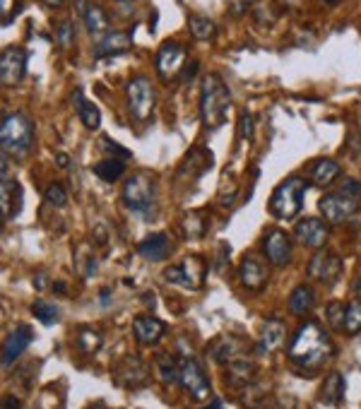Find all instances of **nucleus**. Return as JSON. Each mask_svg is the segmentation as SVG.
Listing matches in <instances>:
<instances>
[{
	"instance_id": "8",
	"label": "nucleus",
	"mask_w": 361,
	"mask_h": 409,
	"mask_svg": "<svg viewBox=\"0 0 361 409\" xmlns=\"http://www.w3.org/2000/svg\"><path fill=\"white\" fill-rule=\"evenodd\" d=\"M180 388H183L185 392H188L193 400H207V397L212 395V388H210V380H207V373L205 368H202V364L198 361V359H193L190 354H185L183 359H180Z\"/></svg>"
},
{
	"instance_id": "52",
	"label": "nucleus",
	"mask_w": 361,
	"mask_h": 409,
	"mask_svg": "<svg viewBox=\"0 0 361 409\" xmlns=\"http://www.w3.org/2000/svg\"><path fill=\"white\" fill-rule=\"evenodd\" d=\"M43 3H46L48 8H60V5H63L65 0H43Z\"/></svg>"
},
{
	"instance_id": "29",
	"label": "nucleus",
	"mask_w": 361,
	"mask_h": 409,
	"mask_svg": "<svg viewBox=\"0 0 361 409\" xmlns=\"http://www.w3.org/2000/svg\"><path fill=\"white\" fill-rule=\"evenodd\" d=\"M82 20H85V27L92 36H104L108 31V17L99 5H87Z\"/></svg>"
},
{
	"instance_id": "23",
	"label": "nucleus",
	"mask_w": 361,
	"mask_h": 409,
	"mask_svg": "<svg viewBox=\"0 0 361 409\" xmlns=\"http://www.w3.org/2000/svg\"><path fill=\"white\" fill-rule=\"evenodd\" d=\"M243 354H248V345H243L236 337H220V340H215V345L210 347V357L215 359L217 364H229L232 359L236 357H243Z\"/></svg>"
},
{
	"instance_id": "19",
	"label": "nucleus",
	"mask_w": 361,
	"mask_h": 409,
	"mask_svg": "<svg viewBox=\"0 0 361 409\" xmlns=\"http://www.w3.org/2000/svg\"><path fill=\"white\" fill-rule=\"evenodd\" d=\"M22 210V185L0 178V220H15Z\"/></svg>"
},
{
	"instance_id": "30",
	"label": "nucleus",
	"mask_w": 361,
	"mask_h": 409,
	"mask_svg": "<svg viewBox=\"0 0 361 409\" xmlns=\"http://www.w3.org/2000/svg\"><path fill=\"white\" fill-rule=\"evenodd\" d=\"M207 215L202 210H193L180 220V229H183L185 238H202L207 234Z\"/></svg>"
},
{
	"instance_id": "16",
	"label": "nucleus",
	"mask_w": 361,
	"mask_h": 409,
	"mask_svg": "<svg viewBox=\"0 0 361 409\" xmlns=\"http://www.w3.org/2000/svg\"><path fill=\"white\" fill-rule=\"evenodd\" d=\"M239 280L241 285L250 292H260L267 285V267L258 255H246L239 265Z\"/></svg>"
},
{
	"instance_id": "25",
	"label": "nucleus",
	"mask_w": 361,
	"mask_h": 409,
	"mask_svg": "<svg viewBox=\"0 0 361 409\" xmlns=\"http://www.w3.org/2000/svg\"><path fill=\"white\" fill-rule=\"evenodd\" d=\"M342 397H344V375L332 371V373L323 380L318 400H320V405H325V407H335L342 402Z\"/></svg>"
},
{
	"instance_id": "50",
	"label": "nucleus",
	"mask_w": 361,
	"mask_h": 409,
	"mask_svg": "<svg viewBox=\"0 0 361 409\" xmlns=\"http://www.w3.org/2000/svg\"><path fill=\"white\" fill-rule=\"evenodd\" d=\"M34 287L39 289V292H43V289H46V277H43V275H36V277H34Z\"/></svg>"
},
{
	"instance_id": "4",
	"label": "nucleus",
	"mask_w": 361,
	"mask_h": 409,
	"mask_svg": "<svg viewBox=\"0 0 361 409\" xmlns=\"http://www.w3.org/2000/svg\"><path fill=\"white\" fill-rule=\"evenodd\" d=\"M359 200H361V183L357 178H344L340 190L327 193L320 198L318 203L320 217L327 224H342V222H347L357 212Z\"/></svg>"
},
{
	"instance_id": "13",
	"label": "nucleus",
	"mask_w": 361,
	"mask_h": 409,
	"mask_svg": "<svg viewBox=\"0 0 361 409\" xmlns=\"http://www.w3.org/2000/svg\"><path fill=\"white\" fill-rule=\"evenodd\" d=\"M185 63V48L176 41H164L157 51V73L164 82L176 80Z\"/></svg>"
},
{
	"instance_id": "15",
	"label": "nucleus",
	"mask_w": 361,
	"mask_h": 409,
	"mask_svg": "<svg viewBox=\"0 0 361 409\" xmlns=\"http://www.w3.org/2000/svg\"><path fill=\"white\" fill-rule=\"evenodd\" d=\"M31 340H34V330H31L29 325H20L15 332H10L8 340L3 342V352H0V366H13L15 361L22 357V352H24L27 347L31 345Z\"/></svg>"
},
{
	"instance_id": "6",
	"label": "nucleus",
	"mask_w": 361,
	"mask_h": 409,
	"mask_svg": "<svg viewBox=\"0 0 361 409\" xmlns=\"http://www.w3.org/2000/svg\"><path fill=\"white\" fill-rule=\"evenodd\" d=\"M120 198L128 210L133 212H145L155 205L157 198V185L155 178L150 176L147 171H135L128 181L123 183V190H120Z\"/></svg>"
},
{
	"instance_id": "38",
	"label": "nucleus",
	"mask_w": 361,
	"mask_h": 409,
	"mask_svg": "<svg viewBox=\"0 0 361 409\" xmlns=\"http://www.w3.org/2000/svg\"><path fill=\"white\" fill-rule=\"evenodd\" d=\"M31 313L36 320H41L43 325H53L58 323V308L48 301H34L31 303Z\"/></svg>"
},
{
	"instance_id": "11",
	"label": "nucleus",
	"mask_w": 361,
	"mask_h": 409,
	"mask_svg": "<svg viewBox=\"0 0 361 409\" xmlns=\"http://www.w3.org/2000/svg\"><path fill=\"white\" fill-rule=\"evenodd\" d=\"M262 253H265V258L275 267L289 265L294 255V243H292V238H289V234L284 231V229L272 227L270 231L262 236Z\"/></svg>"
},
{
	"instance_id": "5",
	"label": "nucleus",
	"mask_w": 361,
	"mask_h": 409,
	"mask_svg": "<svg viewBox=\"0 0 361 409\" xmlns=\"http://www.w3.org/2000/svg\"><path fill=\"white\" fill-rule=\"evenodd\" d=\"M306 183L301 176H289L272 190L270 195V215L275 220H294L299 212L304 210V198H306Z\"/></svg>"
},
{
	"instance_id": "40",
	"label": "nucleus",
	"mask_w": 361,
	"mask_h": 409,
	"mask_svg": "<svg viewBox=\"0 0 361 409\" xmlns=\"http://www.w3.org/2000/svg\"><path fill=\"white\" fill-rule=\"evenodd\" d=\"M56 39H58V46L63 48V51H68L70 46L75 43V27L70 20H63L60 24L56 27Z\"/></svg>"
},
{
	"instance_id": "31",
	"label": "nucleus",
	"mask_w": 361,
	"mask_h": 409,
	"mask_svg": "<svg viewBox=\"0 0 361 409\" xmlns=\"http://www.w3.org/2000/svg\"><path fill=\"white\" fill-rule=\"evenodd\" d=\"M212 157L205 155L202 150H193L188 157H185L183 166H180V176H188V178H198L200 173H205L210 168Z\"/></svg>"
},
{
	"instance_id": "1",
	"label": "nucleus",
	"mask_w": 361,
	"mask_h": 409,
	"mask_svg": "<svg viewBox=\"0 0 361 409\" xmlns=\"http://www.w3.org/2000/svg\"><path fill=\"white\" fill-rule=\"evenodd\" d=\"M335 354L327 330L316 320H306L289 342V361L299 371L316 373L325 366Z\"/></svg>"
},
{
	"instance_id": "14",
	"label": "nucleus",
	"mask_w": 361,
	"mask_h": 409,
	"mask_svg": "<svg viewBox=\"0 0 361 409\" xmlns=\"http://www.w3.org/2000/svg\"><path fill=\"white\" fill-rule=\"evenodd\" d=\"M27 73V51L17 46H10L0 53V82L5 87L20 85Z\"/></svg>"
},
{
	"instance_id": "57",
	"label": "nucleus",
	"mask_w": 361,
	"mask_h": 409,
	"mask_svg": "<svg viewBox=\"0 0 361 409\" xmlns=\"http://www.w3.org/2000/svg\"><path fill=\"white\" fill-rule=\"evenodd\" d=\"M323 3H330V5H335V3H337V0H323Z\"/></svg>"
},
{
	"instance_id": "55",
	"label": "nucleus",
	"mask_w": 361,
	"mask_h": 409,
	"mask_svg": "<svg viewBox=\"0 0 361 409\" xmlns=\"http://www.w3.org/2000/svg\"><path fill=\"white\" fill-rule=\"evenodd\" d=\"M53 289H56L58 294H63L65 292V285H63V282H56V285H53Z\"/></svg>"
},
{
	"instance_id": "28",
	"label": "nucleus",
	"mask_w": 361,
	"mask_h": 409,
	"mask_svg": "<svg viewBox=\"0 0 361 409\" xmlns=\"http://www.w3.org/2000/svg\"><path fill=\"white\" fill-rule=\"evenodd\" d=\"M309 173H311V181H313V185H318V188H327V185L340 176V164H337L335 159H316L313 164H311Z\"/></svg>"
},
{
	"instance_id": "43",
	"label": "nucleus",
	"mask_w": 361,
	"mask_h": 409,
	"mask_svg": "<svg viewBox=\"0 0 361 409\" xmlns=\"http://www.w3.org/2000/svg\"><path fill=\"white\" fill-rule=\"evenodd\" d=\"M101 145H104V150L108 152V157H113V159H130V152L128 150H123L118 143H113V140H108V138H101Z\"/></svg>"
},
{
	"instance_id": "26",
	"label": "nucleus",
	"mask_w": 361,
	"mask_h": 409,
	"mask_svg": "<svg viewBox=\"0 0 361 409\" xmlns=\"http://www.w3.org/2000/svg\"><path fill=\"white\" fill-rule=\"evenodd\" d=\"M287 306L294 315L304 318V315H309L311 310L316 308V292L309 285H299L292 294H289Z\"/></svg>"
},
{
	"instance_id": "27",
	"label": "nucleus",
	"mask_w": 361,
	"mask_h": 409,
	"mask_svg": "<svg viewBox=\"0 0 361 409\" xmlns=\"http://www.w3.org/2000/svg\"><path fill=\"white\" fill-rule=\"evenodd\" d=\"M73 106H75V113L80 116V121L85 128L90 130H97L101 125V113L99 108L94 106L92 101L85 99V94H82V89H75L73 92Z\"/></svg>"
},
{
	"instance_id": "49",
	"label": "nucleus",
	"mask_w": 361,
	"mask_h": 409,
	"mask_svg": "<svg viewBox=\"0 0 361 409\" xmlns=\"http://www.w3.org/2000/svg\"><path fill=\"white\" fill-rule=\"evenodd\" d=\"M8 173V157H5V152L0 150V178Z\"/></svg>"
},
{
	"instance_id": "41",
	"label": "nucleus",
	"mask_w": 361,
	"mask_h": 409,
	"mask_svg": "<svg viewBox=\"0 0 361 409\" xmlns=\"http://www.w3.org/2000/svg\"><path fill=\"white\" fill-rule=\"evenodd\" d=\"M43 200L51 207H65V203H68V193H65V188L60 183H51L43 190Z\"/></svg>"
},
{
	"instance_id": "2",
	"label": "nucleus",
	"mask_w": 361,
	"mask_h": 409,
	"mask_svg": "<svg viewBox=\"0 0 361 409\" xmlns=\"http://www.w3.org/2000/svg\"><path fill=\"white\" fill-rule=\"evenodd\" d=\"M229 106H232V89L220 75L210 73L202 80V92H200V118L207 130L222 128L227 121Z\"/></svg>"
},
{
	"instance_id": "42",
	"label": "nucleus",
	"mask_w": 361,
	"mask_h": 409,
	"mask_svg": "<svg viewBox=\"0 0 361 409\" xmlns=\"http://www.w3.org/2000/svg\"><path fill=\"white\" fill-rule=\"evenodd\" d=\"M239 138L246 140V143L253 140V116L248 111H243L239 116Z\"/></svg>"
},
{
	"instance_id": "39",
	"label": "nucleus",
	"mask_w": 361,
	"mask_h": 409,
	"mask_svg": "<svg viewBox=\"0 0 361 409\" xmlns=\"http://www.w3.org/2000/svg\"><path fill=\"white\" fill-rule=\"evenodd\" d=\"M78 347H80L85 354H94L97 349L101 347V337H99V332L90 330V327H85V330H80V332H78Z\"/></svg>"
},
{
	"instance_id": "17",
	"label": "nucleus",
	"mask_w": 361,
	"mask_h": 409,
	"mask_svg": "<svg viewBox=\"0 0 361 409\" xmlns=\"http://www.w3.org/2000/svg\"><path fill=\"white\" fill-rule=\"evenodd\" d=\"M255 373H258V368H255V361L248 354L232 359V361L227 364V383L232 385V388H248L255 380Z\"/></svg>"
},
{
	"instance_id": "53",
	"label": "nucleus",
	"mask_w": 361,
	"mask_h": 409,
	"mask_svg": "<svg viewBox=\"0 0 361 409\" xmlns=\"http://www.w3.org/2000/svg\"><path fill=\"white\" fill-rule=\"evenodd\" d=\"M205 409H224V405H222V402H220V400H212V402H210V405H207Z\"/></svg>"
},
{
	"instance_id": "54",
	"label": "nucleus",
	"mask_w": 361,
	"mask_h": 409,
	"mask_svg": "<svg viewBox=\"0 0 361 409\" xmlns=\"http://www.w3.org/2000/svg\"><path fill=\"white\" fill-rule=\"evenodd\" d=\"M101 306H108V289H101Z\"/></svg>"
},
{
	"instance_id": "37",
	"label": "nucleus",
	"mask_w": 361,
	"mask_h": 409,
	"mask_svg": "<svg viewBox=\"0 0 361 409\" xmlns=\"http://www.w3.org/2000/svg\"><path fill=\"white\" fill-rule=\"evenodd\" d=\"M344 315H347V303H342V301L327 303L325 318H327V325H330L332 330H337V332L344 330Z\"/></svg>"
},
{
	"instance_id": "18",
	"label": "nucleus",
	"mask_w": 361,
	"mask_h": 409,
	"mask_svg": "<svg viewBox=\"0 0 361 409\" xmlns=\"http://www.w3.org/2000/svg\"><path fill=\"white\" fill-rule=\"evenodd\" d=\"M130 46H133V34H128V31H123V29L106 31V34H104L101 39L97 41L94 56H97V58L120 56V53H125Z\"/></svg>"
},
{
	"instance_id": "12",
	"label": "nucleus",
	"mask_w": 361,
	"mask_h": 409,
	"mask_svg": "<svg viewBox=\"0 0 361 409\" xmlns=\"http://www.w3.org/2000/svg\"><path fill=\"white\" fill-rule=\"evenodd\" d=\"M325 220H318V217H304V220L299 222L297 227H294V238H297V243L306 245V248H313V250H320L325 248L327 243V234H330V229H327Z\"/></svg>"
},
{
	"instance_id": "44",
	"label": "nucleus",
	"mask_w": 361,
	"mask_h": 409,
	"mask_svg": "<svg viewBox=\"0 0 361 409\" xmlns=\"http://www.w3.org/2000/svg\"><path fill=\"white\" fill-rule=\"evenodd\" d=\"M250 5H253V0H227V10L232 17H241V15H246L250 10Z\"/></svg>"
},
{
	"instance_id": "45",
	"label": "nucleus",
	"mask_w": 361,
	"mask_h": 409,
	"mask_svg": "<svg viewBox=\"0 0 361 409\" xmlns=\"http://www.w3.org/2000/svg\"><path fill=\"white\" fill-rule=\"evenodd\" d=\"M270 409H297V397L294 395H280L272 400Z\"/></svg>"
},
{
	"instance_id": "46",
	"label": "nucleus",
	"mask_w": 361,
	"mask_h": 409,
	"mask_svg": "<svg viewBox=\"0 0 361 409\" xmlns=\"http://www.w3.org/2000/svg\"><path fill=\"white\" fill-rule=\"evenodd\" d=\"M198 68H200V63H198V61H190L188 68L183 65V70H180V80H183V82H190V80L195 78V73H198Z\"/></svg>"
},
{
	"instance_id": "7",
	"label": "nucleus",
	"mask_w": 361,
	"mask_h": 409,
	"mask_svg": "<svg viewBox=\"0 0 361 409\" xmlns=\"http://www.w3.org/2000/svg\"><path fill=\"white\" fill-rule=\"evenodd\" d=\"M205 275H207V263L200 255H188V258H183L180 265H169L164 270V280L169 285H178L183 289H190V292H198L202 282H205Z\"/></svg>"
},
{
	"instance_id": "47",
	"label": "nucleus",
	"mask_w": 361,
	"mask_h": 409,
	"mask_svg": "<svg viewBox=\"0 0 361 409\" xmlns=\"http://www.w3.org/2000/svg\"><path fill=\"white\" fill-rule=\"evenodd\" d=\"M15 3H17V0H0V15H3V17H10L15 10Z\"/></svg>"
},
{
	"instance_id": "21",
	"label": "nucleus",
	"mask_w": 361,
	"mask_h": 409,
	"mask_svg": "<svg viewBox=\"0 0 361 409\" xmlns=\"http://www.w3.org/2000/svg\"><path fill=\"white\" fill-rule=\"evenodd\" d=\"M287 337V327L280 320H265L260 330V342H258V354H275L277 349L284 345Z\"/></svg>"
},
{
	"instance_id": "56",
	"label": "nucleus",
	"mask_w": 361,
	"mask_h": 409,
	"mask_svg": "<svg viewBox=\"0 0 361 409\" xmlns=\"http://www.w3.org/2000/svg\"><path fill=\"white\" fill-rule=\"evenodd\" d=\"M354 289H357V292H361V275L357 277V282H354Z\"/></svg>"
},
{
	"instance_id": "22",
	"label": "nucleus",
	"mask_w": 361,
	"mask_h": 409,
	"mask_svg": "<svg viewBox=\"0 0 361 409\" xmlns=\"http://www.w3.org/2000/svg\"><path fill=\"white\" fill-rule=\"evenodd\" d=\"M138 253L150 263H162V260L169 258L171 253V245H169V236L167 234H150L140 245H138Z\"/></svg>"
},
{
	"instance_id": "48",
	"label": "nucleus",
	"mask_w": 361,
	"mask_h": 409,
	"mask_svg": "<svg viewBox=\"0 0 361 409\" xmlns=\"http://www.w3.org/2000/svg\"><path fill=\"white\" fill-rule=\"evenodd\" d=\"M3 409H22V402L17 400V397L8 395V397L3 400Z\"/></svg>"
},
{
	"instance_id": "20",
	"label": "nucleus",
	"mask_w": 361,
	"mask_h": 409,
	"mask_svg": "<svg viewBox=\"0 0 361 409\" xmlns=\"http://www.w3.org/2000/svg\"><path fill=\"white\" fill-rule=\"evenodd\" d=\"M116 378L125 388H140L147 383V366L138 357H125L116 368Z\"/></svg>"
},
{
	"instance_id": "3",
	"label": "nucleus",
	"mask_w": 361,
	"mask_h": 409,
	"mask_svg": "<svg viewBox=\"0 0 361 409\" xmlns=\"http://www.w3.org/2000/svg\"><path fill=\"white\" fill-rule=\"evenodd\" d=\"M34 145V123L24 111H15L0 123V150L5 155L22 159L31 152Z\"/></svg>"
},
{
	"instance_id": "51",
	"label": "nucleus",
	"mask_w": 361,
	"mask_h": 409,
	"mask_svg": "<svg viewBox=\"0 0 361 409\" xmlns=\"http://www.w3.org/2000/svg\"><path fill=\"white\" fill-rule=\"evenodd\" d=\"M56 162L60 164V168H68V157H65V155H58Z\"/></svg>"
},
{
	"instance_id": "24",
	"label": "nucleus",
	"mask_w": 361,
	"mask_h": 409,
	"mask_svg": "<svg viewBox=\"0 0 361 409\" xmlns=\"http://www.w3.org/2000/svg\"><path fill=\"white\" fill-rule=\"evenodd\" d=\"M164 330H167V327H164L162 320L155 318V315H140L133 323L135 340L142 342V345H155V342L164 335Z\"/></svg>"
},
{
	"instance_id": "35",
	"label": "nucleus",
	"mask_w": 361,
	"mask_h": 409,
	"mask_svg": "<svg viewBox=\"0 0 361 409\" xmlns=\"http://www.w3.org/2000/svg\"><path fill=\"white\" fill-rule=\"evenodd\" d=\"M344 332H347V335H359V332H361V299L347 303V315H344Z\"/></svg>"
},
{
	"instance_id": "58",
	"label": "nucleus",
	"mask_w": 361,
	"mask_h": 409,
	"mask_svg": "<svg viewBox=\"0 0 361 409\" xmlns=\"http://www.w3.org/2000/svg\"><path fill=\"white\" fill-rule=\"evenodd\" d=\"M118 3H120V0H118Z\"/></svg>"
},
{
	"instance_id": "34",
	"label": "nucleus",
	"mask_w": 361,
	"mask_h": 409,
	"mask_svg": "<svg viewBox=\"0 0 361 409\" xmlns=\"http://www.w3.org/2000/svg\"><path fill=\"white\" fill-rule=\"evenodd\" d=\"M157 371H160V378L164 385H176L180 378V366L174 361V357L169 354H162L157 357Z\"/></svg>"
},
{
	"instance_id": "36",
	"label": "nucleus",
	"mask_w": 361,
	"mask_h": 409,
	"mask_svg": "<svg viewBox=\"0 0 361 409\" xmlns=\"http://www.w3.org/2000/svg\"><path fill=\"white\" fill-rule=\"evenodd\" d=\"M267 397H265V388L260 383H250L243 392V407L246 409H265Z\"/></svg>"
},
{
	"instance_id": "10",
	"label": "nucleus",
	"mask_w": 361,
	"mask_h": 409,
	"mask_svg": "<svg viewBox=\"0 0 361 409\" xmlns=\"http://www.w3.org/2000/svg\"><path fill=\"white\" fill-rule=\"evenodd\" d=\"M342 275V258L332 250H316L313 258L309 260V277L320 285H335Z\"/></svg>"
},
{
	"instance_id": "9",
	"label": "nucleus",
	"mask_w": 361,
	"mask_h": 409,
	"mask_svg": "<svg viewBox=\"0 0 361 409\" xmlns=\"http://www.w3.org/2000/svg\"><path fill=\"white\" fill-rule=\"evenodd\" d=\"M125 96H128L130 113L138 121H147L152 116V108H155V87H152V82L145 75H138V78L128 82Z\"/></svg>"
},
{
	"instance_id": "33",
	"label": "nucleus",
	"mask_w": 361,
	"mask_h": 409,
	"mask_svg": "<svg viewBox=\"0 0 361 409\" xmlns=\"http://www.w3.org/2000/svg\"><path fill=\"white\" fill-rule=\"evenodd\" d=\"M94 173L101 178V181L113 183V181H118V178L125 173V162H123V159H113V157H108V159H101L99 164H97V166H94Z\"/></svg>"
},
{
	"instance_id": "32",
	"label": "nucleus",
	"mask_w": 361,
	"mask_h": 409,
	"mask_svg": "<svg viewBox=\"0 0 361 409\" xmlns=\"http://www.w3.org/2000/svg\"><path fill=\"white\" fill-rule=\"evenodd\" d=\"M188 29H190V36H193L195 41H212L217 34L215 22L207 20V17H200V15H190Z\"/></svg>"
}]
</instances>
